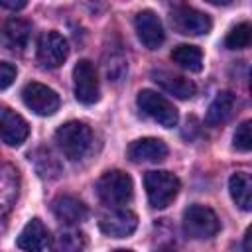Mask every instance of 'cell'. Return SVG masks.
<instances>
[{"instance_id": "obj_1", "label": "cell", "mask_w": 252, "mask_h": 252, "mask_svg": "<svg viewBox=\"0 0 252 252\" xmlns=\"http://www.w3.org/2000/svg\"><path fill=\"white\" fill-rule=\"evenodd\" d=\"M55 142L67 159L79 161L89 154L93 146V130L85 122L71 120L55 130Z\"/></svg>"}, {"instance_id": "obj_2", "label": "cell", "mask_w": 252, "mask_h": 252, "mask_svg": "<svg viewBox=\"0 0 252 252\" xmlns=\"http://www.w3.org/2000/svg\"><path fill=\"white\" fill-rule=\"evenodd\" d=\"M134 183L132 177L124 171H106L96 181V195L108 207H122L132 199Z\"/></svg>"}, {"instance_id": "obj_3", "label": "cell", "mask_w": 252, "mask_h": 252, "mask_svg": "<svg viewBox=\"0 0 252 252\" xmlns=\"http://www.w3.org/2000/svg\"><path fill=\"white\" fill-rule=\"evenodd\" d=\"M148 201L154 209H165L179 193V179L169 171H148L144 175Z\"/></svg>"}, {"instance_id": "obj_4", "label": "cell", "mask_w": 252, "mask_h": 252, "mask_svg": "<svg viewBox=\"0 0 252 252\" xmlns=\"http://www.w3.org/2000/svg\"><path fill=\"white\" fill-rule=\"evenodd\" d=\"M220 228L219 217L205 205H191L183 213V232L195 240L213 238Z\"/></svg>"}, {"instance_id": "obj_5", "label": "cell", "mask_w": 252, "mask_h": 252, "mask_svg": "<svg viewBox=\"0 0 252 252\" xmlns=\"http://www.w3.org/2000/svg\"><path fill=\"white\" fill-rule=\"evenodd\" d=\"M138 108L150 116L152 120H156L158 124H161L163 128H173L179 120L177 116V108L161 94H158L156 91H150V89H144L138 93Z\"/></svg>"}, {"instance_id": "obj_6", "label": "cell", "mask_w": 252, "mask_h": 252, "mask_svg": "<svg viewBox=\"0 0 252 252\" xmlns=\"http://www.w3.org/2000/svg\"><path fill=\"white\" fill-rule=\"evenodd\" d=\"M169 18H171L173 30L183 35H205L213 28V22L205 12L193 6H185V4L173 6Z\"/></svg>"}, {"instance_id": "obj_7", "label": "cell", "mask_w": 252, "mask_h": 252, "mask_svg": "<svg viewBox=\"0 0 252 252\" xmlns=\"http://www.w3.org/2000/svg\"><path fill=\"white\" fill-rule=\"evenodd\" d=\"M73 87H75V96L83 104H94L100 96L98 89V77L96 69L89 59H81L73 67Z\"/></svg>"}, {"instance_id": "obj_8", "label": "cell", "mask_w": 252, "mask_h": 252, "mask_svg": "<svg viewBox=\"0 0 252 252\" xmlns=\"http://www.w3.org/2000/svg\"><path fill=\"white\" fill-rule=\"evenodd\" d=\"M69 55V43L67 39L57 32H45L41 33L37 41V61L45 69H57L63 65V61Z\"/></svg>"}, {"instance_id": "obj_9", "label": "cell", "mask_w": 252, "mask_h": 252, "mask_svg": "<svg viewBox=\"0 0 252 252\" xmlns=\"http://www.w3.org/2000/svg\"><path fill=\"white\" fill-rule=\"evenodd\" d=\"M22 98L24 104L39 116H49L59 108V94L41 83H28L22 91Z\"/></svg>"}, {"instance_id": "obj_10", "label": "cell", "mask_w": 252, "mask_h": 252, "mask_svg": "<svg viewBox=\"0 0 252 252\" xmlns=\"http://www.w3.org/2000/svg\"><path fill=\"white\" fill-rule=\"evenodd\" d=\"M20 191V177L16 167L0 165V232L6 228L10 213L18 201Z\"/></svg>"}, {"instance_id": "obj_11", "label": "cell", "mask_w": 252, "mask_h": 252, "mask_svg": "<svg viewBox=\"0 0 252 252\" xmlns=\"http://www.w3.org/2000/svg\"><path fill=\"white\" fill-rule=\"evenodd\" d=\"M30 136V126L24 116L8 106H0V138L4 144L18 148Z\"/></svg>"}, {"instance_id": "obj_12", "label": "cell", "mask_w": 252, "mask_h": 252, "mask_svg": "<svg viewBox=\"0 0 252 252\" xmlns=\"http://www.w3.org/2000/svg\"><path fill=\"white\" fill-rule=\"evenodd\" d=\"M134 26H136V33L140 37V41L148 47V49H158L163 39H165V32L161 26V20L152 12V10H142L136 14L134 18Z\"/></svg>"}, {"instance_id": "obj_13", "label": "cell", "mask_w": 252, "mask_h": 252, "mask_svg": "<svg viewBox=\"0 0 252 252\" xmlns=\"http://www.w3.org/2000/svg\"><path fill=\"white\" fill-rule=\"evenodd\" d=\"M32 35L30 22L22 18H8L0 24V45L10 51H24Z\"/></svg>"}, {"instance_id": "obj_14", "label": "cell", "mask_w": 252, "mask_h": 252, "mask_svg": "<svg viewBox=\"0 0 252 252\" xmlns=\"http://www.w3.org/2000/svg\"><path fill=\"white\" fill-rule=\"evenodd\" d=\"M98 226H100V230L106 236L124 238V236H130L136 230L138 217H136V213H132L128 209H116L114 213L102 217L100 222H98Z\"/></svg>"}, {"instance_id": "obj_15", "label": "cell", "mask_w": 252, "mask_h": 252, "mask_svg": "<svg viewBox=\"0 0 252 252\" xmlns=\"http://www.w3.org/2000/svg\"><path fill=\"white\" fill-rule=\"evenodd\" d=\"M51 211L65 224H79L89 217L87 205L73 195H57L51 201Z\"/></svg>"}, {"instance_id": "obj_16", "label": "cell", "mask_w": 252, "mask_h": 252, "mask_svg": "<svg viewBox=\"0 0 252 252\" xmlns=\"http://www.w3.org/2000/svg\"><path fill=\"white\" fill-rule=\"evenodd\" d=\"M167 156V146L159 138H140L128 146V158L136 163L161 161Z\"/></svg>"}, {"instance_id": "obj_17", "label": "cell", "mask_w": 252, "mask_h": 252, "mask_svg": "<svg viewBox=\"0 0 252 252\" xmlns=\"http://www.w3.org/2000/svg\"><path fill=\"white\" fill-rule=\"evenodd\" d=\"M152 79L169 94L177 96V98H191L195 93H197V87L191 79H185L181 75H175V73H169V71H152Z\"/></svg>"}, {"instance_id": "obj_18", "label": "cell", "mask_w": 252, "mask_h": 252, "mask_svg": "<svg viewBox=\"0 0 252 252\" xmlns=\"http://www.w3.org/2000/svg\"><path fill=\"white\" fill-rule=\"evenodd\" d=\"M16 244L26 252H43V248L49 244V232L39 219H32L22 228Z\"/></svg>"}, {"instance_id": "obj_19", "label": "cell", "mask_w": 252, "mask_h": 252, "mask_svg": "<svg viewBox=\"0 0 252 252\" xmlns=\"http://www.w3.org/2000/svg\"><path fill=\"white\" fill-rule=\"evenodd\" d=\"M234 108H236V96L228 91H222L211 102L207 116H205V122L209 126H220L234 114Z\"/></svg>"}, {"instance_id": "obj_20", "label": "cell", "mask_w": 252, "mask_h": 252, "mask_svg": "<svg viewBox=\"0 0 252 252\" xmlns=\"http://www.w3.org/2000/svg\"><path fill=\"white\" fill-rule=\"evenodd\" d=\"M51 252H83L87 248V236L81 230L65 228L59 230L53 240H49Z\"/></svg>"}, {"instance_id": "obj_21", "label": "cell", "mask_w": 252, "mask_h": 252, "mask_svg": "<svg viewBox=\"0 0 252 252\" xmlns=\"http://www.w3.org/2000/svg\"><path fill=\"white\" fill-rule=\"evenodd\" d=\"M228 189H230V197L232 201L242 209V211H250L252 201H250V193H252V179L246 171H236L232 173V177L228 179Z\"/></svg>"}, {"instance_id": "obj_22", "label": "cell", "mask_w": 252, "mask_h": 252, "mask_svg": "<svg viewBox=\"0 0 252 252\" xmlns=\"http://www.w3.org/2000/svg\"><path fill=\"white\" fill-rule=\"evenodd\" d=\"M171 61L191 73H199L203 69V53L195 45H177L171 51Z\"/></svg>"}, {"instance_id": "obj_23", "label": "cell", "mask_w": 252, "mask_h": 252, "mask_svg": "<svg viewBox=\"0 0 252 252\" xmlns=\"http://www.w3.org/2000/svg\"><path fill=\"white\" fill-rule=\"evenodd\" d=\"M30 159L33 161L35 171H37L41 177H45V179H55V177H59L61 165H59L57 158H55L49 150L39 148V150H35L33 154H30Z\"/></svg>"}, {"instance_id": "obj_24", "label": "cell", "mask_w": 252, "mask_h": 252, "mask_svg": "<svg viewBox=\"0 0 252 252\" xmlns=\"http://www.w3.org/2000/svg\"><path fill=\"white\" fill-rule=\"evenodd\" d=\"M250 37H252L250 35V24L248 22H242V24L234 26L228 32V35L224 39V45L228 49H244V47L250 45Z\"/></svg>"}, {"instance_id": "obj_25", "label": "cell", "mask_w": 252, "mask_h": 252, "mask_svg": "<svg viewBox=\"0 0 252 252\" xmlns=\"http://www.w3.org/2000/svg\"><path fill=\"white\" fill-rule=\"evenodd\" d=\"M104 69H106V75L110 81H120V77L126 73V59L120 51L116 53H110V59H106L104 63Z\"/></svg>"}, {"instance_id": "obj_26", "label": "cell", "mask_w": 252, "mask_h": 252, "mask_svg": "<svg viewBox=\"0 0 252 252\" xmlns=\"http://www.w3.org/2000/svg\"><path fill=\"white\" fill-rule=\"evenodd\" d=\"M250 126H252V122L250 120H244L238 128H236V132H234V148L238 150V152H250V148H252V134H250Z\"/></svg>"}, {"instance_id": "obj_27", "label": "cell", "mask_w": 252, "mask_h": 252, "mask_svg": "<svg viewBox=\"0 0 252 252\" xmlns=\"http://www.w3.org/2000/svg\"><path fill=\"white\" fill-rule=\"evenodd\" d=\"M16 67L12 65V63H0V91H4V89H8L14 81H16Z\"/></svg>"}, {"instance_id": "obj_28", "label": "cell", "mask_w": 252, "mask_h": 252, "mask_svg": "<svg viewBox=\"0 0 252 252\" xmlns=\"http://www.w3.org/2000/svg\"><path fill=\"white\" fill-rule=\"evenodd\" d=\"M0 6L2 8H10V10H22V8H26V2H6V0H0Z\"/></svg>"}, {"instance_id": "obj_29", "label": "cell", "mask_w": 252, "mask_h": 252, "mask_svg": "<svg viewBox=\"0 0 252 252\" xmlns=\"http://www.w3.org/2000/svg\"><path fill=\"white\" fill-rule=\"evenodd\" d=\"M250 240H252V228H248V230H246V234H244V252H252Z\"/></svg>"}, {"instance_id": "obj_30", "label": "cell", "mask_w": 252, "mask_h": 252, "mask_svg": "<svg viewBox=\"0 0 252 252\" xmlns=\"http://www.w3.org/2000/svg\"><path fill=\"white\" fill-rule=\"evenodd\" d=\"M158 252H175V250H173V248H159Z\"/></svg>"}, {"instance_id": "obj_31", "label": "cell", "mask_w": 252, "mask_h": 252, "mask_svg": "<svg viewBox=\"0 0 252 252\" xmlns=\"http://www.w3.org/2000/svg\"><path fill=\"white\" fill-rule=\"evenodd\" d=\"M114 252H132V250H114Z\"/></svg>"}]
</instances>
